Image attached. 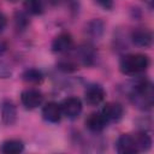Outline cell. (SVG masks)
I'll list each match as a JSON object with an SVG mask.
<instances>
[{
	"label": "cell",
	"mask_w": 154,
	"mask_h": 154,
	"mask_svg": "<svg viewBox=\"0 0 154 154\" xmlns=\"http://www.w3.org/2000/svg\"><path fill=\"white\" fill-rule=\"evenodd\" d=\"M126 90L129 100L136 108L141 111L152 109L154 105V88L150 81L143 77L132 79Z\"/></svg>",
	"instance_id": "cell-1"
},
{
	"label": "cell",
	"mask_w": 154,
	"mask_h": 154,
	"mask_svg": "<svg viewBox=\"0 0 154 154\" xmlns=\"http://www.w3.org/2000/svg\"><path fill=\"white\" fill-rule=\"evenodd\" d=\"M150 65V59L148 55L142 53H132L122 57L119 61V70L126 76H137L144 72Z\"/></svg>",
	"instance_id": "cell-2"
},
{
	"label": "cell",
	"mask_w": 154,
	"mask_h": 154,
	"mask_svg": "<svg viewBox=\"0 0 154 154\" xmlns=\"http://www.w3.org/2000/svg\"><path fill=\"white\" fill-rule=\"evenodd\" d=\"M60 108H61V112L65 117H67L70 119H75L77 117H79V114L82 113L83 103H82L79 97L69 96L61 101Z\"/></svg>",
	"instance_id": "cell-3"
},
{
	"label": "cell",
	"mask_w": 154,
	"mask_h": 154,
	"mask_svg": "<svg viewBox=\"0 0 154 154\" xmlns=\"http://www.w3.org/2000/svg\"><path fill=\"white\" fill-rule=\"evenodd\" d=\"M20 102L26 109H34L42 105L43 94L38 89L28 88L20 93Z\"/></svg>",
	"instance_id": "cell-4"
},
{
	"label": "cell",
	"mask_w": 154,
	"mask_h": 154,
	"mask_svg": "<svg viewBox=\"0 0 154 154\" xmlns=\"http://www.w3.org/2000/svg\"><path fill=\"white\" fill-rule=\"evenodd\" d=\"M51 48L54 53H66L73 48V37L70 32L63 31L58 34L51 45Z\"/></svg>",
	"instance_id": "cell-5"
},
{
	"label": "cell",
	"mask_w": 154,
	"mask_h": 154,
	"mask_svg": "<svg viewBox=\"0 0 154 154\" xmlns=\"http://www.w3.org/2000/svg\"><path fill=\"white\" fill-rule=\"evenodd\" d=\"M96 60V53L93 46L82 45L76 51V63L83 66H93Z\"/></svg>",
	"instance_id": "cell-6"
},
{
	"label": "cell",
	"mask_w": 154,
	"mask_h": 154,
	"mask_svg": "<svg viewBox=\"0 0 154 154\" xmlns=\"http://www.w3.org/2000/svg\"><path fill=\"white\" fill-rule=\"evenodd\" d=\"M106 97V90L100 84H90L84 91V100L90 106L100 105Z\"/></svg>",
	"instance_id": "cell-7"
},
{
	"label": "cell",
	"mask_w": 154,
	"mask_h": 154,
	"mask_svg": "<svg viewBox=\"0 0 154 154\" xmlns=\"http://www.w3.org/2000/svg\"><path fill=\"white\" fill-rule=\"evenodd\" d=\"M0 116H1V122L6 126H11L17 122V107L12 100L5 99L1 102V108H0Z\"/></svg>",
	"instance_id": "cell-8"
},
{
	"label": "cell",
	"mask_w": 154,
	"mask_h": 154,
	"mask_svg": "<svg viewBox=\"0 0 154 154\" xmlns=\"http://www.w3.org/2000/svg\"><path fill=\"white\" fill-rule=\"evenodd\" d=\"M116 149L119 154H134L138 153L137 144L135 141V136L130 134H122L117 142H116Z\"/></svg>",
	"instance_id": "cell-9"
},
{
	"label": "cell",
	"mask_w": 154,
	"mask_h": 154,
	"mask_svg": "<svg viewBox=\"0 0 154 154\" xmlns=\"http://www.w3.org/2000/svg\"><path fill=\"white\" fill-rule=\"evenodd\" d=\"M101 113L102 116L105 117V119L108 122H112V123H117L119 122L123 116H124V108L123 106L119 103V102H114V101H111V102H106L101 109Z\"/></svg>",
	"instance_id": "cell-10"
},
{
	"label": "cell",
	"mask_w": 154,
	"mask_h": 154,
	"mask_svg": "<svg viewBox=\"0 0 154 154\" xmlns=\"http://www.w3.org/2000/svg\"><path fill=\"white\" fill-rule=\"evenodd\" d=\"M130 38L135 46L142 47V48H149L153 43V34L150 30H148L146 28L135 29L131 32Z\"/></svg>",
	"instance_id": "cell-11"
},
{
	"label": "cell",
	"mask_w": 154,
	"mask_h": 154,
	"mask_svg": "<svg viewBox=\"0 0 154 154\" xmlns=\"http://www.w3.org/2000/svg\"><path fill=\"white\" fill-rule=\"evenodd\" d=\"M42 118L52 124H57L61 120L63 117V112L60 108V103L54 102V101H49L47 102L43 107H42Z\"/></svg>",
	"instance_id": "cell-12"
},
{
	"label": "cell",
	"mask_w": 154,
	"mask_h": 154,
	"mask_svg": "<svg viewBox=\"0 0 154 154\" xmlns=\"http://www.w3.org/2000/svg\"><path fill=\"white\" fill-rule=\"evenodd\" d=\"M107 126V120L102 116L101 112L90 113L85 119V128L91 132H101Z\"/></svg>",
	"instance_id": "cell-13"
},
{
	"label": "cell",
	"mask_w": 154,
	"mask_h": 154,
	"mask_svg": "<svg viewBox=\"0 0 154 154\" xmlns=\"http://www.w3.org/2000/svg\"><path fill=\"white\" fill-rule=\"evenodd\" d=\"M87 35L93 40H100L105 32V22L100 18H94L85 25Z\"/></svg>",
	"instance_id": "cell-14"
},
{
	"label": "cell",
	"mask_w": 154,
	"mask_h": 154,
	"mask_svg": "<svg viewBox=\"0 0 154 154\" xmlns=\"http://www.w3.org/2000/svg\"><path fill=\"white\" fill-rule=\"evenodd\" d=\"M24 150V142L18 138L5 140L0 144V153L2 154H19Z\"/></svg>",
	"instance_id": "cell-15"
},
{
	"label": "cell",
	"mask_w": 154,
	"mask_h": 154,
	"mask_svg": "<svg viewBox=\"0 0 154 154\" xmlns=\"http://www.w3.org/2000/svg\"><path fill=\"white\" fill-rule=\"evenodd\" d=\"M22 79L26 83H30V84H38L43 81L45 76L42 73L41 70L38 69H35V67H29L26 70H24L20 75Z\"/></svg>",
	"instance_id": "cell-16"
},
{
	"label": "cell",
	"mask_w": 154,
	"mask_h": 154,
	"mask_svg": "<svg viewBox=\"0 0 154 154\" xmlns=\"http://www.w3.org/2000/svg\"><path fill=\"white\" fill-rule=\"evenodd\" d=\"M135 141H136V144H137L138 153L140 152H148L152 148V143H153L152 137L144 130H142L137 135H135Z\"/></svg>",
	"instance_id": "cell-17"
},
{
	"label": "cell",
	"mask_w": 154,
	"mask_h": 154,
	"mask_svg": "<svg viewBox=\"0 0 154 154\" xmlns=\"http://www.w3.org/2000/svg\"><path fill=\"white\" fill-rule=\"evenodd\" d=\"M23 7L28 14H32V16L42 14L45 11V6H43L42 0H24Z\"/></svg>",
	"instance_id": "cell-18"
},
{
	"label": "cell",
	"mask_w": 154,
	"mask_h": 154,
	"mask_svg": "<svg viewBox=\"0 0 154 154\" xmlns=\"http://www.w3.org/2000/svg\"><path fill=\"white\" fill-rule=\"evenodd\" d=\"M13 19H14L16 28L18 30H25L28 28V25L30 24L29 16L25 11H16L14 16H13Z\"/></svg>",
	"instance_id": "cell-19"
},
{
	"label": "cell",
	"mask_w": 154,
	"mask_h": 154,
	"mask_svg": "<svg viewBox=\"0 0 154 154\" xmlns=\"http://www.w3.org/2000/svg\"><path fill=\"white\" fill-rule=\"evenodd\" d=\"M57 67L63 72H73L78 69V64L72 59H63L57 64Z\"/></svg>",
	"instance_id": "cell-20"
},
{
	"label": "cell",
	"mask_w": 154,
	"mask_h": 154,
	"mask_svg": "<svg viewBox=\"0 0 154 154\" xmlns=\"http://www.w3.org/2000/svg\"><path fill=\"white\" fill-rule=\"evenodd\" d=\"M12 76V70L11 67L0 59V78H10Z\"/></svg>",
	"instance_id": "cell-21"
},
{
	"label": "cell",
	"mask_w": 154,
	"mask_h": 154,
	"mask_svg": "<svg viewBox=\"0 0 154 154\" xmlns=\"http://www.w3.org/2000/svg\"><path fill=\"white\" fill-rule=\"evenodd\" d=\"M94 1H95V4H97L101 8L106 10V11L112 10V8H113V5H114L113 0H94Z\"/></svg>",
	"instance_id": "cell-22"
},
{
	"label": "cell",
	"mask_w": 154,
	"mask_h": 154,
	"mask_svg": "<svg viewBox=\"0 0 154 154\" xmlns=\"http://www.w3.org/2000/svg\"><path fill=\"white\" fill-rule=\"evenodd\" d=\"M5 26H6V17L0 12V31H2Z\"/></svg>",
	"instance_id": "cell-23"
},
{
	"label": "cell",
	"mask_w": 154,
	"mask_h": 154,
	"mask_svg": "<svg viewBox=\"0 0 154 154\" xmlns=\"http://www.w3.org/2000/svg\"><path fill=\"white\" fill-rule=\"evenodd\" d=\"M143 1H144V2L150 7V8L153 7V1H154V0H143Z\"/></svg>",
	"instance_id": "cell-24"
},
{
	"label": "cell",
	"mask_w": 154,
	"mask_h": 154,
	"mask_svg": "<svg viewBox=\"0 0 154 154\" xmlns=\"http://www.w3.org/2000/svg\"><path fill=\"white\" fill-rule=\"evenodd\" d=\"M8 1H11V2H16V1H18V0H8Z\"/></svg>",
	"instance_id": "cell-25"
}]
</instances>
